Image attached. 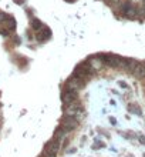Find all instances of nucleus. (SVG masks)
<instances>
[{
    "label": "nucleus",
    "mask_w": 145,
    "mask_h": 157,
    "mask_svg": "<svg viewBox=\"0 0 145 157\" xmlns=\"http://www.w3.org/2000/svg\"><path fill=\"white\" fill-rule=\"evenodd\" d=\"M100 59L103 60L107 66L110 67H121V62H122V57L117 56V54H101Z\"/></svg>",
    "instance_id": "obj_1"
},
{
    "label": "nucleus",
    "mask_w": 145,
    "mask_h": 157,
    "mask_svg": "<svg viewBox=\"0 0 145 157\" xmlns=\"http://www.w3.org/2000/svg\"><path fill=\"white\" fill-rule=\"evenodd\" d=\"M66 86H67V89H70V90L78 91V90H81V89L84 87V80L83 78L75 77V76H71V77L67 80Z\"/></svg>",
    "instance_id": "obj_2"
},
{
    "label": "nucleus",
    "mask_w": 145,
    "mask_h": 157,
    "mask_svg": "<svg viewBox=\"0 0 145 157\" xmlns=\"http://www.w3.org/2000/svg\"><path fill=\"white\" fill-rule=\"evenodd\" d=\"M121 10L124 13V16L128 17V19H135L137 17V13H138L137 7L132 3H129V2H125L124 4H121Z\"/></svg>",
    "instance_id": "obj_3"
},
{
    "label": "nucleus",
    "mask_w": 145,
    "mask_h": 157,
    "mask_svg": "<svg viewBox=\"0 0 145 157\" xmlns=\"http://www.w3.org/2000/svg\"><path fill=\"white\" fill-rule=\"evenodd\" d=\"M66 114H67V116H71V117H75V119H77V116L83 117L84 112H83V109H81V106H80V104H77L74 101V103H71V104H68V106H67Z\"/></svg>",
    "instance_id": "obj_4"
},
{
    "label": "nucleus",
    "mask_w": 145,
    "mask_h": 157,
    "mask_svg": "<svg viewBox=\"0 0 145 157\" xmlns=\"http://www.w3.org/2000/svg\"><path fill=\"white\" fill-rule=\"evenodd\" d=\"M77 124H78V121H77V119L75 117H71V116H66L61 119V127L66 130V132H71V130H74L75 127H77Z\"/></svg>",
    "instance_id": "obj_5"
},
{
    "label": "nucleus",
    "mask_w": 145,
    "mask_h": 157,
    "mask_svg": "<svg viewBox=\"0 0 145 157\" xmlns=\"http://www.w3.org/2000/svg\"><path fill=\"white\" fill-rule=\"evenodd\" d=\"M61 100H63V103L67 104V106L71 104V103H74L75 100H77V91L70 90V89H66L61 94Z\"/></svg>",
    "instance_id": "obj_6"
},
{
    "label": "nucleus",
    "mask_w": 145,
    "mask_h": 157,
    "mask_svg": "<svg viewBox=\"0 0 145 157\" xmlns=\"http://www.w3.org/2000/svg\"><path fill=\"white\" fill-rule=\"evenodd\" d=\"M58 149H60V143H58V140L53 139V140L47 141L44 146V154H57Z\"/></svg>",
    "instance_id": "obj_7"
},
{
    "label": "nucleus",
    "mask_w": 145,
    "mask_h": 157,
    "mask_svg": "<svg viewBox=\"0 0 145 157\" xmlns=\"http://www.w3.org/2000/svg\"><path fill=\"white\" fill-rule=\"evenodd\" d=\"M134 76L138 78H144L145 77V63H137V66H135V69L132 70Z\"/></svg>",
    "instance_id": "obj_8"
},
{
    "label": "nucleus",
    "mask_w": 145,
    "mask_h": 157,
    "mask_svg": "<svg viewBox=\"0 0 145 157\" xmlns=\"http://www.w3.org/2000/svg\"><path fill=\"white\" fill-rule=\"evenodd\" d=\"M2 25H3L4 27H6V29L10 30V32L16 29V20H14V19H13L12 16H9V14H7V17H6V20H4L3 23H2Z\"/></svg>",
    "instance_id": "obj_9"
},
{
    "label": "nucleus",
    "mask_w": 145,
    "mask_h": 157,
    "mask_svg": "<svg viewBox=\"0 0 145 157\" xmlns=\"http://www.w3.org/2000/svg\"><path fill=\"white\" fill-rule=\"evenodd\" d=\"M50 36H51V30H50L49 27H43L42 32L37 34V40L44 41V40H47V39H50Z\"/></svg>",
    "instance_id": "obj_10"
},
{
    "label": "nucleus",
    "mask_w": 145,
    "mask_h": 157,
    "mask_svg": "<svg viewBox=\"0 0 145 157\" xmlns=\"http://www.w3.org/2000/svg\"><path fill=\"white\" fill-rule=\"evenodd\" d=\"M66 130H64V128L61 127V126H60V127H57V130H56V132H54V139H56V140H63V139H64V137H66Z\"/></svg>",
    "instance_id": "obj_11"
},
{
    "label": "nucleus",
    "mask_w": 145,
    "mask_h": 157,
    "mask_svg": "<svg viewBox=\"0 0 145 157\" xmlns=\"http://www.w3.org/2000/svg\"><path fill=\"white\" fill-rule=\"evenodd\" d=\"M101 64H103V60H101V59H90V66H91L94 70H100Z\"/></svg>",
    "instance_id": "obj_12"
},
{
    "label": "nucleus",
    "mask_w": 145,
    "mask_h": 157,
    "mask_svg": "<svg viewBox=\"0 0 145 157\" xmlns=\"http://www.w3.org/2000/svg\"><path fill=\"white\" fill-rule=\"evenodd\" d=\"M31 29L33 30H42L43 29L42 20H38V19H33V20H31Z\"/></svg>",
    "instance_id": "obj_13"
},
{
    "label": "nucleus",
    "mask_w": 145,
    "mask_h": 157,
    "mask_svg": "<svg viewBox=\"0 0 145 157\" xmlns=\"http://www.w3.org/2000/svg\"><path fill=\"white\" fill-rule=\"evenodd\" d=\"M9 34H10V30H9V29H6V27H4V29H0V36H3V37H7Z\"/></svg>",
    "instance_id": "obj_14"
},
{
    "label": "nucleus",
    "mask_w": 145,
    "mask_h": 157,
    "mask_svg": "<svg viewBox=\"0 0 145 157\" xmlns=\"http://www.w3.org/2000/svg\"><path fill=\"white\" fill-rule=\"evenodd\" d=\"M110 4H111V6H112V7H118V6H120V4H122V3H121V2H120V0H112V2H111V3H110Z\"/></svg>",
    "instance_id": "obj_15"
},
{
    "label": "nucleus",
    "mask_w": 145,
    "mask_h": 157,
    "mask_svg": "<svg viewBox=\"0 0 145 157\" xmlns=\"http://www.w3.org/2000/svg\"><path fill=\"white\" fill-rule=\"evenodd\" d=\"M120 86H121V87H124V89H128V86H127L125 83H122V82H120Z\"/></svg>",
    "instance_id": "obj_16"
},
{
    "label": "nucleus",
    "mask_w": 145,
    "mask_h": 157,
    "mask_svg": "<svg viewBox=\"0 0 145 157\" xmlns=\"http://www.w3.org/2000/svg\"><path fill=\"white\" fill-rule=\"evenodd\" d=\"M14 2H16L17 4H23V3H24V0H14Z\"/></svg>",
    "instance_id": "obj_17"
},
{
    "label": "nucleus",
    "mask_w": 145,
    "mask_h": 157,
    "mask_svg": "<svg viewBox=\"0 0 145 157\" xmlns=\"http://www.w3.org/2000/svg\"><path fill=\"white\" fill-rule=\"evenodd\" d=\"M46 157H56V154H44Z\"/></svg>",
    "instance_id": "obj_18"
},
{
    "label": "nucleus",
    "mask_w": 145,
    "mask_h": 157,
    "mask_svg": "<svg viewBox=\"0 0 145 157\" xmlns=\"http://www.w3.org/2000/svg\"><path fill=\"white\" fill-rule=\"evenodd\" d=\"M141 143H145V137H141Z\"/></svg>",
    "instance_id": "obj_19"
},
{
    "label": "nucleus",
    "mask_w": 145,
    "mask_h": 157,
    "mask_svg": "<svg viewBox=\"0 0 145 157\" xmlns=\"http://www.w3.org/2000/svg\"><path fill=\"white\" fill-rule=\"evenodd\" d=\"M66 2H68V3H71V2H74V0H66Z\"/></svg>",
    "instance_id": "obj_20"
}]
</instances>
